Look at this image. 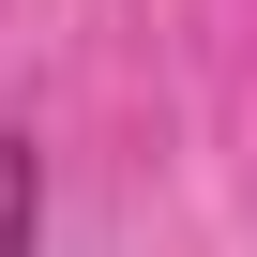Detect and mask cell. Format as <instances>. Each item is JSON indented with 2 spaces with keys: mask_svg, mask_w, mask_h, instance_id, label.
<instances>
[{
  "mask_svg": "<svg viewBox=\"0 0 257 257\" xmlns=\"http://www.w3.org/2000/svg\"><path fill=\"white\" fill-rule=\"evenodd\" d=\"M31 212H46V182H31V137H0V257H31Z\"/></svg>",
  "mask_w": 257,
  "mask_h": 257,
  "instance_id": "cell-1",
  "label": "cell"
}]
</instances>
